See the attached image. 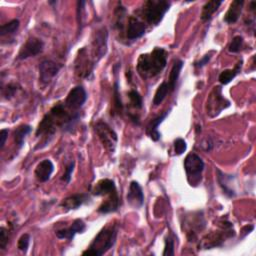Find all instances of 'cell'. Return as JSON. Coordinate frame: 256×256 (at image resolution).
I'll return each instance as SVG.
<instances>
[{
    "label": "cell",
    "mask_w": 256,
    "mask_h": 256,
    "mask_svg": "<svg viewBox=\"0 0 256 256\" xmlns=\"http://www.w3.org/2000/svg\"><path fill=\"white\" fill-rule=\"evenodd\" d=\"M243 43H244V40H243V37L240 36V35H237V36H234L229 47H228V50L229 52L231 53H238L242 47H243Z\"/></svg>",
    "instance_id": "32"
},
{
    "label": "cell",
    "mask_w": 256,
    "mask_h": 256,
    "mask_svg": "<svg viewBox=\"0 0 256 256\" xmlns=\"http://www.w3.org/2000/svg\"><path fill=\"white\" fill-rule=\"evenodd\" d=\"M184 168L189 184L191 186L199 185L204 170V162L202 158L196 153H189L184 160Z\"/></svg>",
    "instance_id": "6"
},
{
    "label": "cell",
    "mask_w": 256,
    "mask_h": 256,
    "mask_svg": "<svg viewBox=\"0 0 256 256\" xmlns=\"http://www.w3.org/2000/svg\"><path fill=\"white\" fill-rule=\"evenodd\" d=\"M187 149V144L184 139L182 138H177L174 141V151L176 155H181L183 154Z\"/></svg>",
    "instance_id": "36"
},
{
    "label": "cell",
    "mask_w": 256,
    "mask_h": 256,
    "mask_svg": "<svg viewBox=\"0 0 256 256\" xmlns=\"http://www.w3.org/2000/svg\"><path fill=\"white\" fill-rule=\"evenodd\" d=\"M241 67H242V60H240L233 69H226V70L222 71L218 77L219 82L222 85H226V84L230 83L235 78V76L240 72Z\"/></svg>",
    "instance_id": "24"
},
{
    "label": "cell",
    "mask_w": 256,
    "mask_h": 256,
    "mask_svg": "<svg viewBox=\"0 0 256 256\" xmlns=\"http://www.w3.org/2000/svg\"><path fill=\"white\" fill-rule=\"evenodd\" d=\"M145 23L136 16H130L128 19L126 37L129 40H136L145 34Z\"/></svg>",
    "instance_id": "14"
},
{
    "label": "cell",
    "mask_w": 256,
    "mask_h": 256,
    "mask_svg": "<svg viewBox=\"0 0 256 256\" xmlns=\"http://www.w3.org/2000/svg\"><path fill=\"white\" fill-rule=\"evenodd\" d=\"M7 136H8V129H2L0 131V148H1V150L4 148Z\"/></svg>",
    "instance_id": "40"
},
{
    "label": "cell",
    "mask_w": 256,
    "mask_h": 256,
    "mask_svg": "<svg viewBox=\"0 0 256 256\" xmlns=\"http://www.w3.org/2000/svg\"><path fill=\"white\" fill-rule=\"evenodd\" d=\"M128 97L130 100V104L135 109H141L143 106V100L142 96L139 94L137 90H130L128 93Z\"/></svg>",
    "instance_id": "30"
},
{
    "label": "cell",
    "mask_w": 256,
    "mask_h": 256,
    "mask_svg": "<svg viewBox=\"0 0 256 256\" xmlns=\"http://www.w3.org/2000/svg\"><path fill=\"white\" fill-rule=\"evenodd\" d=\"M167 51L161 47H155L151 52L141 54L137 60L136 69L143 79L155 77L167 64Z\"/></svg>",
    "instance_id": "2"
},
{
    "label": "cell",
    "mask_w": 256,
    "mask_h": 256,
    "mask_svg": "<svg viewBox=\"0 0 256 256\" xmlns=\"http://www.w3.org/2000/svg\"><path fill=\"white\" fill-rule=\"evenodd\" d=\"M89 199L90 197L87 193H78V194L70 195L65 199H63L62 202L60 203V206L66 211L76 210L80 208L84 203L88 202Z\"/></svg>",
    "instance_id": "17"
},
{
    "label": "cell",
    "mask_w": 256,
    "mask_h": 256,
    "mask_svg": "<svg viewBox=\"0 0 256 256\" xmlns=\"http://www.w3.org/2000/svg\"><path fill=\"white\" fill-rule=\"evenodd\" d=\"M171 6L170 1L166 0H148L144 2L142 8L139 10L140 16L146 23L150 25H158L165 13Z\"/></svg>",
    "instance_id": "4"
},
{
    "label": "cell",
    "mask_w": 256,
    "mask_h": 256,
    "mask_svg": "<svg viewBox=\"0 0 256 256\" xmlns=\"http://www.w3.org/2000/svg\"><path fill=\"white\" fill-rule=\"evenodd\" d=\"M19 90V85L16 83H9L6 87H2V95L6 99L12 98Z\"/></svg>",
    "instance_id": "33"
},
{
    "label": "cell",
    "mask_w": 256,
    "mask_h": 256,
    "mask_svg": "<svg viewBox=\"0 0 256 256\" xmlns=\"http://www.w3.org/2000/svg\"><path fill=\"white\" fill-rule=\"evenodd\" d=\"M162 254L164 256L174 255V239L171 235H168L165 238V246H164V251Z\"/></svg>",
    "instance_id": "34"
},
{
    "label": "cell",
    "mask_w": 256,
    "mask_h": 256,
    "mask_svg": "<svg viewBox=\"0 0 256 256\" xmlns=\"http://www.w3.org/2000/svg\"><path fill=\"white\" fill-rule=\"evenodd\" d=\"M254 229V226L253 225H246V226H244L243 228H242V230H241V232H243L242 234V237H244V236H246L248 233H250L252 230Z\"/></svg>",
    "instance_id": "41"
},
{
    "label": "cell",
    "mask_w": 256,
    "mask_h": 256,
    "mask_svg": "<svg viewBox=\"0 0 256 256\" xmlns=\"http://www.w3.org/2000/svg\"><path fill=\"white\" fill-rule=\"evenodd\" d=\"M126 197L129 205L134 208H140L144 204V193L142 187L136 181H131Z\"/></svg>",
    "instance_id": "15"
},
{
    "label": "cell",
    "mask_w": 256,
    "mask_h": 256,
    "mask_svg": "<svg viewBox=\"0 0 256 256\" xmlns=\"http://www.w3.org/2000/svg\"><path fill=\"white\" fill-rule=\"evenodd\" d=\"M168 115V111H164L163 113H161L160 115H158L157 117H155L154 119H152L147 127H146V133L147 135L153 140V141H158L160 139V132L158 131V126L159 124L162 123V121L167 117Z\"/></svg>",
    "instance_id": "22"
},
{
    "label": "cell",
    "mask_w": 256,
    "mask_h": 256,
    "mask_svg": "<svg viewBox=\"0 0 256 256\" xmlns=\"http://www.w3.org/2000/svg\"><path fill=\"white\" fill-rule=\"evenodd\" d=\"M32 128L30 125H20L18 126L15 130H14V141L17 145L18 148H21L24 144V140L26 138V136L31 132Z\"/></svg>",
    "instance_id": "27"
},
{
    "label": "cell",
    "mask_w": 256,
    "mask_h": 256,
    "mask_svg": "<svg viewBox=\"0 0 256 256\" xmlns=\"http://www.w3.org/2000/svg\"><path fill=\"white\" fill-rule=\"evenodd\" d=\"M117 191L115 182L111 179L105 178V179H101L99 180L93 187L91 190V193L94 196H106L112 192Z\"/></svg>",
    "instance_id": "20"
},
{
    "label": "cell",
    "mask_w": 256,
    "mask_h": 256,
    "mask_svg": "<svg viewBox=\"0 0 256 256\" xmlns=\"http://www.w3.org/2000/svg\"><path fill=\"white\" fill-rule=\"evenodd\" d=\"M107 37L108 33L105 27L97 30L95 39L93 41V60L94 62L99 61L107 51Z\"/></svg>",
    "instance_id": "13"
},
{
    "label": "cell",
    "mask_w": 256,
    "mask_h": 256,
    "mask_svg": "<svg viewBox=\"0 0 256 256\" xmlns=\"http://www.w3.org/2000/svg\"><path fill=\"white\" fill-rule=\"evenodd\" d=\"M170 92H172V91H171V89H170L169 84L167 83V81L162 82V83L158 86V88H157V90H156V92H155V95H154V98H153V104H154L155 106L160 105V104L163 102V100L166 98V96H167Z\"/></svg>",
    "instance_id": "28"
},
{
    "label": "cell",
    "mask_w": 256,
    "mask_h": 256,
    "mask_svg": "<svg viewBox=\"0 0 256 256\" xmlns=\"http://www.w3.org/2000/svg\"><path fill=\"white\" fill-rule=\"evenodd\" d=\"M44 49V43L41 39L36 37H30L20 48L17 58L20 60L27 59L29 57H34L40 54Z\"/></svg>",
    "instance_id": "11"
},
{
    "label": "cell",
    "mask_w": 256,
    "mask_h": 256,
    "mask_svg": "<svg viewBox=\"0 0 256 256\" xmlns=\"http://www.w3.org/2000/svg\"><path fill=\"white\" fill-rule=\"evenodd\" d=\"M74 166H75V162L72 161L71 163H69V165L66 167L65 169V172L62 176V180L65 182V183H69L70 180H71V176H72V172L74 170Z\"/></svg>",
    "instance_id": "38"
},
{
    "label": "cell",
    "mask_w": 256,
    "mask_h": 256,
    "mask_svg": "<svg viewBox=\"0 0 256 256\" xmlns=\"http://www.w3.org/2000/svg\"><path fill=\"white\" fill-rule=\"evenodd\" d=\"M222 4L221 1H216V0H212V1H208L204 4L203 8H202V12H201V19L202 21H208L211 19L212 15L218 10L219 6Z\"/></svg>",
    "instance_id": "26"
},
{
    "label": "cell",
    "mask_w": 256,
    "mask_h": 256,
    "mask_svg": "<svg viewBox=\"0 0 256 256\" xmlns=\"http://www.w3.org/2000/svg\"><path fill=\"white\" fill-rule=\"evenodd\" d=\"M243 5H244V1H242V0L233 1L230 4V6L224 16V22H226L228 24H234L235 22H237V20L239 19L240 15H241Z\"/></svg>",
    "instance_id": "21"
},
{
    "label": "cell",
    "mask_w": 256,
    "mask_h": 256,
    "mask_svg": "<svg viewBox=\"0 0 256 256\" xmlns=\"http://www.w3.org/2000/svg\"><path fill=\"white\" fill-rule=\"evenodd\" d=\"M61 65L52 60H43L39 64V81L46 85L58 74Z\"/></svg>",
    "instance_id": "12"
},
{
    "label": "cell",
    "mask_w": 256,
    "mask_h": 256,
    "mask_svg": "<svg viewBox=\"0 0 256 256\" xmlns=\"http://www.w3.org/2000/svg\"><path fill=\"white\" fill-rule=\"evenodd\" d=\"M106 196L107 198L103 200V202L100 204V206L97 209V211L101 214H108V213L115 212L118 210L120 206V198L117 191L112 192Z\"/></svg>",
    "instance_id": "19"
},
{
    "label": "cell",
    "mask_w": 256,
    "mask_h": 256,
    "mask_svg": "<svg viewBox=\"0 0 256 256\" xmlns=\"http://www.w3.org/2000/svg\"><path fill=\"white\" fill-rule=\"evenodd\" d=\"M118 232V225L116 223H109L103 227L95 236L89 247L83 251V255L101 256L113 247L116 242Z\"/></svg>",
    "instance_id": "3"
},
{
    "label": "cell",
    "mask_w": 256,
    "mask_h": 256,
    "mask_svg": "<svg viewBox=\"0 0 256 256\" xmlns=\"http://www.w3.org/2000/svg\"><path fill=\"white\" fill-rule=\"evenodd\" d=\"M216 172H217V180H218V183H219L220 187L222 188L223 192H224L228 197H234V196H235V191H234V189L231 187V185L228 184V183L232 180V176L223 173V172H222L221 170H219V169H216Z\"/></svg>",
    "instance_id": "23"
},
{
    "label": "cell",
    "mask_w": 256,
    "mask_h": 256,
    "mask_svg": "<svg viewBox=\"0 0 256 256\" xmlns=\"http://www.w3.org/2000/svg\"><path fill=\"white\" fill-rule=\"evenodd\" d=\"M87 100V93L82 86L72 88L65 99V106L71 111H78Z\"/></svg>",
    "instance_id": "10"
},
{
    "label": "cell",
    "mask_w": 256,
    "mask_h": 256,
    "mask_svg": "<svg viewBox=\"0 0 256 256\" xmlns=\"http://www.w3.org/2000/svg\"><path fill=\"white\" fill-rule=\"evenodd\" d=\"M235 235V230L233 224L227 220H224L220 223V228L217 231L211 232L205 235L201 239L199 247L202 249H211L215 247H220L226 241V239L232 238Z\"/></svg>",
    "instance_id": "5"
},
{
    "label": "cell",
    "mask_w": 256,
    "mask_h": 256,
    "mask_svg": "<svg viewBox=\"0 0 256 256\" xmlns=\"http://www.w3.org/2000/svg\"><path fill=\"white\" fill-rule=\"evenodd\" d=\"M229 106L230 101L223 96L221 86H214L206 100V114L214 118Z\"/></svg>",
    "instance_id": "7"
},
{
    "label": "cell",
    "mask_w": 256,
    "mask_h": 256,
    "mask_svg": "<svg viewBox=\"0 0 256 256\" xmlns=\"http://www.w3.org/2000/svg\"><path fill=\"white\" fill-rule=\"evenodd\" d=\"M113 107L114 110L116 111V113L120 114L122 112V108H123V104L120 98V94H119V89H118V82L114 83V90H113Z\"/></svg>",
    "instance_id": "31"
},
{
    "label": "cell",
    "mask_w": 256,
    "mask_h": 256,
    "mask_svg": "<svg viewBox=\"0 0 256 256\" xmlns=\"http://www.w3.org/2000/svg\"><path fill=\"white\" fill-rule=\"evenodd\" d=\"M29 243H30V235L28 233H24L20 236L17 243V247L20 251L26 252L29 247Z\"/></svg>",
    "instance_id": "35"
},
{
    "label": "cell",
    "mask_w": 256,
    "mask_h": 256,
    "mask_svg": "<svg viewBox=\"0 0 256 256\" xmlns=\"http://www.w3.org/2000/svg\"><path fill=\"white\" fill-rule=\"evenodd\" d=\"M183 64L184 63H183L182 60H176L174 62V64H173L172 68H171V71H170V74H169V78H168V81H167L171 91H174V89L176 87V83H177V80L179 78L180 72L182 70Z\"/></svg>",
    "instance_id": "25"
},
{
    "label": "cell",
    "mask_w": 256,
    "mask_h": 256,
    "mask_svg": "<svg viewBox=\"0 0 256 256\" xmlns=\"http://www.w3.org/2000/svg\"><path fill=\"white\" fill-rule=\"evenodd\" d=\"M20 26V21L18 19H12L11 21L1 25L0 27V36L4 37L6 35H12L17 32Z\"/></svg>",
    "instance_id": "29"
},
{
    "label": "cell",
    "mask_w": 256,
    "mask_h": 256,
    "mask_svg": "<svg viewBox=\"0 0 256 256\" xmlns=\"http://www.w3.org/2000/svg\"><path fill=\"white\" fill-rule=\"evenodd\" d=\"M65 104H56L51 110L43 117L36 129V136H52L58 127L63 128L65 131H71L77 121L80 119L78 111L67 110Z\"/></svg>",
    "instance_id": "1"
},
{
    "label": "cell",
    "mask_w": 256,
    "mask_h": 256,
    "mask_svg": "<svg viewBox=\"0 0 256 256\" xmlns=\"http://www.w3.org/2000/svg\"><path fill=\"white\" fill-rule=\"evenodd\" d=\"M9 241V230L5 227L0 228V249L4 250Z\"/></svg>",
    "instance_id": "37"
},
{
    "label": "cell",
    "mask_w": 256,
    "mask_h": 256,
    "mask_svg": "<svg viewBox=\"0 0 256 256\" xmlns=\"http://www.w3.org/2000/svg\"><path fill=\"white\" fill-rule=\"evenodd\" d=\"M94 130L98 135V138L101 141L104 148L107 151L113 153L115 151L117 141H118V136L116 132L107 123L103 121L96 122L94 126Z\"/></svg>",
    "instance_id": "8"
},
{
    "label": "cell",
    "mask_w": 256,
    "mask_h": 256,
    "mask_svg": "<svg viewBox=\"0 0 256 256\" xmlns=\"http://www.w3.org/2000/svg\"><path fill=\"white\" fill-rule=\"evenodd\" d=\"M214 54V51H211V52H209V53H207V54H205L198 62H195V67H197V68H201V67H203V66H205L209 61H210V59H211V57H212V55Z\"/></svg>",
    "instance_id": "39"
},
{
    "label": "cell",
    "mask_w": 256,
    "mask_h": 256,
    "mask_svg": "<svg viewBox=\"0 0 256 256\" xmlns=\"http://www.w3.org/2000/svg\"><path fill=\"white\" fill-rule=\"evenodd\" d=\"M86 229V225L83 222L82 219H75L73 221V223L71 224V226H69L68 228H62L59 229L55 232L56 236L59 239H68V240H72L74 238V236L77 233H83Z\"/></svg>",
    "instance_id": "16"
},
{
    "label": "cell",
    "mask_w": 256,
    "mask_h": 256,
    "mask_svg": "<svg viewBox=\"0 0 256 256\" xmlns=\"http://www.w3.org/2000/svg\"><path fill=\"white\" fill-rule=\"evenodd\" d=\"M54 171V165L50 159L40 161L35 168V177L39 182H46L50 179Z\"/></svg>",
    "instance_id": "18"
},
{
    "label": "cell",
    "mask_w": 256,
    "mask_h": 256,
    "mask_svg": "<svg viewBox=\"0 0 256 256\" xmlns=\"http://www.w3.org/2000/svg\"><path fill=\"white\" fill-rule=\"evenodd\" d=\"M95 62L88 57V53L85 47L81 48L78 51L76 60H75V72L81 78H89L92 74L93 67Z\"/></svg>",
    "instance_id": "9"
}]
</instances>
